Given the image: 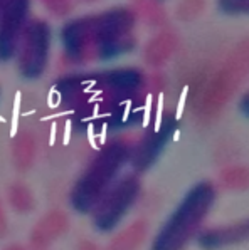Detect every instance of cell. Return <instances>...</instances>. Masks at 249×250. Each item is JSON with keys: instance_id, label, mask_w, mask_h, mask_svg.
Here are the masks:
<instances>
[{"instance_id": "cell-1", "label": "cell", "mask_w": 249, "mask_h": 250, "mask_svg": "<svg viewBox=\"0 0 249 250\" xmlns=\"http://www.w3.org/2000/svg\"><path fill=\"white\" fill-rule=\"evenodd\" d=\"M147 76L138 67L68 72L54 84L59 104L72 114L79 131H116L141 123Z\"/></svg>"}, {"instance_id": "cell-2", "label": "cell", "mask_w": 249, "mask_h": 250, "mask_svg": "<svg viewBox=\"0 0 249 250\" xmlns=\"http://www.w3.org/2000/svg\"><path fill=\"white\" fill-rule=\"evenodd\" d=\"M135 25L136 14L128 7L68 19L59 32L64 61L69 66H86L118 59L135 49Z\"/></svg>"}, {"instance_id": "cell-3", "label": "cell", "mask_w": 249, "mask_h": 250, "mask_svg": "<svg viewBox=\"0 0 249 250\" xmlns=\"http://www.w3.org/2000/svg\"><path fill=\"white\" fill-rule=\"evenodd\" d=\"M132 149L133 141L125 136H114L99 146L69 190V207L76 213L90 215L93 211L130 163Z\"/></svg>"}, {"instance_id": "cell-4", "label": "cell", "mask_w": 249, "mask_h": 250, "mask_svg": "<svg viewBox=\"0 0 249 250\" xmlns=\"http://www.w3.org/2000/svg\"><path fill=\"white\" fill-rule=\"evenodd\" d=\"M217 198L212 182L195 183L179 202L174 211L152 240L150 250H183L201 233L202 224L207 218Z\"/></svg>"}, {"instance_id": "cell-5", "label": "cell", "mask_w": 249, "mask_h": 250, "mask_svg": "<svg viewBox=\"0 0 249 250\" xmlns=\"http://www.w3.org/2000/svg\"><path fill=\"white\" fill-rule=\"evenodd\" d=\"M51 45V24L42 17H30L14 57L17 74L25 81L41 79L49 67Z\"/></svg>"}, {"instance_id": "cell-6", "label": "cell", "mask_w": 249, "mask_h": 250, "mask_svg": "<svg viewBox=\"0 0 249 250\" xmlns=\"http://www.w3.org/2000/svg\"><path fill=\"white\" fill-rule=\"evenodd\" d=\"M141 193L136 173L121 175L91 211V224L98 233H111L123 222Z\"/></svg>"}, {"instance_id": "cell-7", "label": "cell", "mask_w": 249, "mask_h": 250, "mask_svg": "<svg viewBox=\"0 0 249 250\" xmlns=\"http://www.w3.org/2000/svg\"><path fill=\"white\" fill-rule=\"evenodd\" d=\"M175 129H177V119L170 113L163 114L160 121L148 126L143 136L136 143H133L132 158H130V165L133 167V170L136 173L148 170L162 155L168 141L174 136Z\"/></svg>"}, {"instance_id": "cell-8", "label": "cell", "mask_w": 249, "mask_h": 250, "mask_svg": "<svg viewBox=\"0 0 249 250\" xmlns=\"http://www.w3.org/2000/svg\"><path fill=\"white\" fill-rule=\"evenodd\" d=\"M30 19V2L7 0L0 9V64L14 61L22 32Z\"/></svg>"}, {"instance_id": "cell-9", "label": "cell", "mask_w": 249, "mask_h": 250, "mask_svg": "<svg viewBox=\"0 0 249 250\" xmlns=\"http://www.w3.org/2000/svg\"><path fill=\"white\" fill-rule=\"evenodd\" d=\"M71 229V218L64 210L52 208L45 211L30 229V247L49 249L56 240L64 237Z\"/></svg>"}, {"instance_id": "cell-10", "label": "cell", "mask_w": 249, "mask_h": 250, "mask_svg": "<svg viewBox=\"0 0 249 250\" xmlns=\"http://www.w3.org/2000/svg\"><path fill=\"white\" fill-rule=\"evenodd\" d=\"M197 244L204 250H219L224 247H231L236 244H243L249 240V218L237 220L232 224L214 227V229L201 230L197 235Z\"/></svg>"}, {"instance_id": "cell-11", "label": "cell", "mask_w": 249, "mask_h": 250, "mask_svg": "<svg viewBox=\"0 0 249 250\" xmlns=\"http://www.w3.org/2000/svg\"><path fill=\"white\" fill-rule=\"evenodd\" d=\"M12 165L17 171H29L34 167L37 156V138L30 129H21L15 133L10 145Z\"/></svg>"}, {"instance_id": "cell-12", "label": "cell", "mask_w": 249, "mask_h": 250, "mask_svg": "<svg viewBox=\"0 0 249 250\" xmlns=\"http://www.w3.org/2000/svg\"><path fill=\"white\" fill-rule=\"evenodd\" d=\"M7 205L19 215H27L36 208V197L24 182H12L7 187Z\"/></svg>"}, {"instance_id": "cell-13", "label": "cell", "mask_w": 249, "mask_h": 250, "mask_svg": "<svg viewBox=\"0 0 249 250\" xmlns=\"http://www.w3.org/2000/svg\"><path fill=\"white\" fill-rule=\"evenodd\" d=\"M145 237H147V225L141 220H136L111 238L106 250H136Z\"/></svg>"}, {"instance_id": "cell-14", "label": "cell", "mask_w": 249, "mask_h": 250, "mask_svg": "<svg viewBox=\"0 0 249 250\" xmlns=\"http://www.w3.org/2000/svg\"><path fill=\"white\" fill-rule=\"evenodd\" d=\"M174 51V44L170 42V37H157L155 41H152V44L147 49V59L150 64H157L160 61L167 59L168 54Z\"/></svg>"}, {"instance_id": "cell-15", "label": "cell", "mask_w": 249, "mask_h": 250, "mask_svg": "<svg viewBox=\"0 0 249 250\" xmlns=\"http://www.w3.org/2000/svg\"><path fill=\"white\" fill-rule=\"evenodd\" d=\"M44 7L47 9V12H51L57 19L68 17L74 10V3L66 2V0H47L44 2Z\"/></svg>"}, {"instance_id": "cell-16", "label": "cell", "mask_w": 249, "mask_h": 250, "mask_svg": "<svg viewBox=\"0 0 249 250\" xmlns=\"http://www.w3.org/2000/svg\"><path fill=\"white\" fill-rule=\"evenodd\" d=\"M221 9L227 14H248L249 15V2H221Z\"/></svg>"}, {"instance_id": "cell-17", "label": "cell", "mask_w": 249, "mask_h": 250, "mask_svg": "<svg viewBox=\"0 0 249 250\" xmlns=\"http://www.w3.org/2000/svg\"><path fill=\"white\" fill-rule=\"evenodd\" d=\"M9 232V218H7L5 205H3L2 198H0V238H3Z\"/></svg>"}, {"instance_id": "cell-18", "label": "cell", "mask_w": 249, "mask_h": 250, "mask_svg": "<svg viewBox=\"0 0 249 250\" xmlns=\"http://www.w3.org/2000/svg\"><path fill=\"white\" fill-rule=\"evenodd\" d=\"M74 250H99V247L93 240H81L78 245H76Z\"/></svg>"}, {"instance_id": "cell-19", "label": "cell", "mask_w": 249, "mask_h": 250, "mask_svg": "<svg viewBox=\"0 0 249 250\" xmlns=\"http://www.w3.org/2000/svg\"><path fill=\"white\" fill-rule=\"evenodd\" d=\"M239 109H241V113L244 114V116H248L249 118V92H246V94L241 98V101H239Z\"/></svg>"}, {"instance_id": "cell-20", "label": "cell", "mask_w": 249, "mask_h": 250, "mask_svg": "<svg viewBox=\"0 0 249 250\" xmlns=\"http://www.w3.org/2000/svg\"><path fill=\"white\" fill-rule=\"evenodd\" d=\"M2 250H27L24 247V245H21V244H10V245H7L5 249H2Z\"/></svg>"}, {"instance_id": "cell-21", "label": "cell", "mask_w": 249, "mask_h": 250, "mask_svg": "<svg viewBox=\"0 0 249 250\" xmlns=\"http://www.w3.org/2000/svg\"><path fill=\"white\" fill-rule=\"evenodd\" d=\"M27 250H49V249H37V247H30Z\"/></svg>"}, {"instance_id": "cell-22", "label": "cell", "mask_w": 249, "mask_h": 250, "mask_svg": "<svg viewBox=\"0 0 249 250\" xmlns=\"http://www.w3.org/2000/svg\"><path fill=\"white\" fill-rule=\"evenodd\" d=\"M0 9H2V2H0Z\"/></svg>"}]
</instances>
